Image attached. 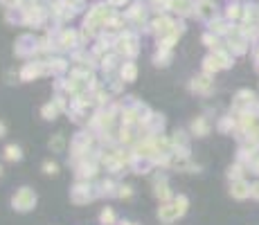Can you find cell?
Here are the masks:
<instances>
[{
	"mask_svg": "<svg viewBox=\"0 0 259 225\" xmlns=\"http://www.w3.org/2000/svg\"><path fill=\"white\" fill-rule=\"evenodd\" d=\"M250 194V189L246 187V185H237V189H234V196H239V198H243V196Z\"/></svg>",
	"mask_w": 259,
	"mask_h": 225,
	"instance_id": "cell-1",
	"label": "cell"
},
{
	"mask_svg": "<svg viewBox=\"0 0 259 225\" xmlns=\"http://www.w3.org/2000/svg\"><path fill=\"white\" fill-rule=\"evenodd\" d=\"M250 194H252V196H255V198H259V183H257V185H255V187H252V189H250Z\"/></svg>",
	"mask_w": 259,
	"mask_h": 225,
	"instance_id": "cell-2",
	"label": "cell"
}]
</instances>
